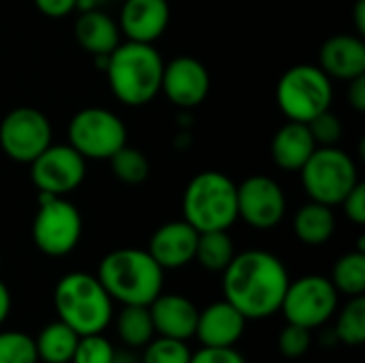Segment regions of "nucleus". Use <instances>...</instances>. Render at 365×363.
<instances>
[{
    "label": "nucleus",
    "instance_id": "nucleus-1",
    "mask_svg": "<svg viewBox=\"0 0 365 363\" xmlns=\"http://www.w3.org/2000/svg\"><path fill=\"white\" fill-rule=\"evenodd\" d=\"M291 278L287 265L267 250L235 252L222 272V295L246 321L269 319L280 312Z\"/></svg>",
    "mask_w": 365,
    "mask_h": 363
},
{
    "label": "nucleus",
    "instance_id": "nucleus-2",
    "mask_svg": "<svg viewBox=\"0 0 365 363\" xmlns=\"http://www.w3.org/2000/svg\"><path fill=\"white\" fill-rule=\"evenodd\" d=\"M96 278L113 302L150 306L165 287V270L141 248H118L103 257Z\"/></svg>",
    "mask_w": 365,
    "mask_h": 363
},
{
    "label": "nucleus",
    "instance_id": "nucleus-3",
    "mask_svg": "<svg viewBox=\"0 0 365 363\" xmlns=\"http://www.w3.org/2000/svg\"><path fill=\"white\" fill-rule=\"evenodd\" d=\"M163 68L165 62L152 43L126 39V43H120L109 53L105 75L113 96L120 103L141 107L158 96Z\"/></svg>",
    "mask_w": 365,
    "mask_h": 363
},
{
    "label": "nucleus",
    "instance_id": "nucleus-4",
    "mask_svg": "<svg viewBox=\"0 0 365 363\" xmlns=\"http://www.w3.org/2000/svg\"><path fill=\"white\" fill-rule=\"evenodd\" d=\"M53 308L58 319L79 336L103 334L113 319V300L101 280L88 272H71L58 280Z\"/></svg>",
    "mask_w": 365,
    "mask_h": 363
},
{
    "label": "nucleus",
    "instance_id": "nucleus-5",
    "mask_svg": "<svg viewBox=\"0 0 365 363\" xmlns=\"http://www.w3.org/2000/svg\"><path fill=\"white\" fill-rule=\"evenodd\" d=\"M182 212L199 233L229 231L237 220V184L220 171H201L184 190Z\"/></svg>",
    "mask_w": 365,
    "mask_h": 363
},
{
    "label": "nucleus",
    "instance_id": "nucleus-6",
    "mask_svg": "<svg viewBox=\"0 0 365 363\" xmlns=\"http://www.w3.org/2000/svg\"><path fill=\"white\" fill-rule=\"evenodd\" d=\"M331 77L317 64H295L282 73L276 86V103L280 111L293 120L308 124L312 118L331 107Z\"/></svg>",
    "mask_w": 365,
    "mask_h": 363
},
{
    "label": "nucleus",
    "instance_id": "nucleus-7",
    "mask_svg": "<svg viewBox=\"0 0 365 363\" xmlns=\"http://www.w3.org/2000/svg\"><path fill=\"white\" fill-rule=\"evenodd\" d=\"M299 173L310 201L329 208L340 205L359 182L355 160L338 145H319Z\"/></svg>",
    "mask_w": 365,
    "mask_h": 363
},
{
    "label": "nucleus",
    "instance_id": "nucleus-8",
    "mask_svg": "<svg viewBox=\"0 0 365 363\" xmlns=\"http://www.w3.org/2000/svg\"><path fill=\"white\" fill-rule=\"evenodd\" d=\"M83 233L79 210L64 197L38 193V210L32 220V242L47 257L71 255Z\"/></svg>",
    "mask_w": 365,
    "mask_h": 363
},
{
    "label": "nucleus",
    "instance_id": "nucleus-9",
    "mask_svg": "<svg viewBox=\"0 0 365 363\" xmlns=\"http://www.w3.org/2000/svg\"><path fill=\"white\" fill-rule=\"evenodd\" d=\"M66 137L68 145L86 160H109L126 145L128 131L118 113L105 107H86L71 118Z\"/></svg>",
    "mask_w": 365,
    "mask_h": 363
},
{
    "label": "nucleus",
    "instance_id": "nucleus-10",
    "mask_svg": "<svg viewBox=\"0 0 365 363\" xmlns=\"http://www.w3.org/2000/svg\"><path fill=\"white\" fill-rule=\"evenodd\" d=\"M338 304L340 293L336 291L331 280L319 274H308L289 282L280 312L284 315L287 323L312 332L329 323V319L338 310Z\"/></svg>",
    "mask_w": 365,
    "mask_h": 363
},
{
    "label": "nucleus",
    "instance_id": "nucleus-11",
    "mask_svg": "<svg viewBox=\"0 0 365 363\" xmlns=\"http://www.w3.org/2000/svg\"><path fill=\"white\" fill-rule=\"evenodd\" d=\"M51 122L34 107H15L0 122V150L15 163L30 165L51 143Z\"/></svg>",
    "mask_w": 365,
    "mask_h": 363
},
{
    "label": "nucleus",
    "instance_id": "nucleus-12",
    "mask_svg": "<svg viewBox=\"0 0 365 363\" xmlns=\"http://www.w3.org/2000/svg\"><path fill=\"white\" fill-rule=\"evenodd\" d=\"M86 158L68 143H49L32 163L30 178L38 193L66 197L86 178Z\"/></svg>",
    "mask_w": 365,
    "mask_h": 363
},
{
    "label": "nucleus",
    "instance_id": "nucleus-13",
    "mask_svg": "<svg viewBox=\"0 0 365 363\" xmlns=\"http://www.w3.org/2000/svg\"><path fill=\"white\" fill-rule=\"evenodd\" d=\"M287 214V195L282 186L267 175H250L237 184V218L259 231H269Z\"/></svg>",
    "mask_w": 365,
    "mask_h": 363
},
{
    "label": "nucleus",
    "instance_id": "nucleus-14",
    "mask_svg": "<svg viewBox=\"0 0 365 363\" xmlns=\"http://www.w3.org/2000/svg\"><path fill=\"white\" fill-rule=\"evenodd\" d=\"M210 73L205 64L192 56H178L163 68L160 92L180 109L199 107L210 94Z\"/></svg>",
    "mask_w": 365,
    "mask_h": 363
},
{
    "label": "nucleus",
    "instance_id": "nucleus-15",
    "mask_svg": "<svg viewBox=\"0 0 365 363\" xmlns=\"http://www.w3.org/2000/svg\"><path fill=\"white\" fill-rule=\"evenodd\" d=\"M171 19V6L167 0H124L118 17L120 32L128 41L156 43Z\"/></svg>",
    "mask_w": 365,
    "mask_h": 363
},
{
    "label": "nucleus",
    "instance_id": "nucleus-16",
    "mask_svg": "<svg viewBox=\"0 0 365 363\" xmlns=\"http://www.w3.org/2000/svg\"><path fill=\"white\" fill-rule=\"evenodd\" d=\"M197 240L199 231L184 218L171 220L152 233L148 252L163 270H180L195 261Z\"/></svg>",
    "mask_w": 365,
    "mask_h": 363
},
{
    "label": "nucleus",
    "instance_id": "nucleus-17",
    "mask_svg": "<svg viewBox=\"0 0 365 363\" xmlns=\"http://www.w3.org/2000/svg\"><path fill=\"white\" fill-rule=\"evenodd\" d=\"M246 323H248L246 317L227 300H222L199 310L195 336L199 338L201 347L227 349V347H235L242 340L246 332Z\"/></svg>",
    "mask_w": 365,
    "mask_h": 363
},
{
    "label": "nucleus",
    "instance_id": "nucleus-18",
    "mask_svg": "<svg viewBox=\"0 0 365 363\" xmlns=\"http://www.w3.org/2000/svg\"><path fill=\"white\" fill-rule=\"evenodd\" d=\"M148 308L156 336L184 340V342L195 338L199 308L195 306L192 300L178 293H160Z\"/></svg>",
    "mask_w": 365,
    "mask_h": 363
},
{
    "label": "nucleus",
    "instance_id": "nucleus-19",
    "mask_svg": "<svg viewBox=\"0 0 365 363\" xmlns=\"http://www.w3.org/2000/svg\"><path fill=\"white\" fill-rule=\"evenodd\" d=\"M319 66L331 77L351 81L365 75V43L359 34H334L329 36L319 56Z\"/></svg>",
    "mask_w": 365,
    "mask_h": 363
},
{
    "label": "nucleus",
    "instance_id": "nucleus-20",
    "mask_svg": "<svg viewBox=\"0 0 365 363\" xmlns=\"http://www.w3.org/2000/svg\"><path fill=\"white\" fill-rule=\"evenodd\" d=\"M73 32L79 47L88 51L92 58L109 56L120 45V36H122L118 21L105 11H101L98 6L90 11H79Z\"/></svg>",
    "mask_w": 365,
    "mask_h": 363
},
{
    "label": "nucleus",
    "instance_id": "nucleus-21",
    "mask_svg": "<svg viewBox=\"0 0 365 363\" xmlns=\"http://www.w3.org/2000/svg\"><path fill=\"white\" fill-rule=\"evenodd\" d=\"M317 148L308 124L289 120L272 139V158L284 171H299Z\"/></svg>",
    "mask_w": 365,
    "mask_h": 363
},
{
    "label": "nucleus",
    "instance_id": "nucleus-22",
    "mask_svg": "<svg viewBox=\"0 0 365 363\" xmlns=\"http://www.w3.org/2000/svg\"><path fill=\"white\" fill-rule=\"evenodd\" d=\"M293 231L306 246H323L336 233V214L329 205L308 201L293 218Z\"/></svg>",
    "mask_w": 365,
    "mask_h": 363
},
{
    "label": "nucleus",
    "instance_id": "nucleus-23",
    "mask_svg": "<svg viewBox=\"0 0 365 363\" xmlns=\"http://www.w3.org/2000/svg\"><path fill=\"white\" fill-rule=\"evenodd\" d=\"M77 340H79V334L75 329H71L66 323H62L60 319L45 325L34 338L38 362L71 363Z\"/></svg>",
    "mask_w": 365,
    "mask_h": 363
},
{
    "label": "nucleus",
    "instance_id": "nucleus-24",
    "mask_svg": "<svg viewBox=\"0 0 365 363\" xmlns=\"http://www.w3.org/2000/svg\"><path fill=\"white\" fill-rule=\"evenodd\" d=\"M233 257H235V246H233V240L227 231H203V233H199L195 261L205 272L222 274Z\"/></svg>",
    "mask_w": 365,
    "mask_h": 363
},
{
    "label": "nucleus",
    "instance_id": "nucleus-25",
    "mask_svg": "<svg viewBox=\"0 0 365 363\" xmlns=\"http://www.w3.org/2000/svg\"><path fill=\"white\" fill-rule=\"evenodd\" d=\"M115 332H118V338L128 349H143L156 336L150 308L148 306H122L115 319Z\"/></svg>",
    "mask_w": 365,
    "mask_h": 363
},
{
    "label": "nucleus",
    "instance_id": "nucleus-26",
    "mask_svg": "<svg viewBox=\"0 0 365 363\" xmlns=\"http://www.w3.org/2000/svg\"><path fill=\"white\" fill-rule=\"evenodd\" d=\"M331 285L340 295H365V252L361 248L342 255L331 272Z\"/></svg>",
    "mask_w": 365,
    "mask_h": 363
},
{
    "label": "nucleus",
    "instance_id": "nucleus-27",
    "mask_svg": "<svg viewBox=\"0 0 365 363\" xmlns=\"http://www.w3.org/2000/svg\"><path fill=\"white\" fill-rule=\"evenodd\" d=\"M334 336L349 347H361L365 342V295L349 297V304L340 310Z\"/></svg>",
    "mask_w": 365,
    "mask_h": 363
},
{
    "label": "nucleus",
    "instance_id": "nucleus-28",
    "mask_svg": "<svg viewBox=\"0 0 365 363\" xmlns=\"http://www.w3.org/2000/svg\"><path fill=\"white\" fill-rule=\"evenodd\" d=\"M109 163H111L113 175L120 182H124V184H141L150 175V160H148V156L141 150L130 148V145H122L109 158Z\"/></svg>",
    "mask_w": 365,
    "mask_h": 363
},
{
    "label": "nucleus",
    "instance_id": "nucleus-29",
    "mask_svg": "<svg viewBox=\"0 0 365 363\" xmlns=\"http://www.w3.org/2000/svg\"><path fill=\"white\" fill-rule=\"evenodd\" d=\"M190 349L184 340H173L165 336H154L145 347L141 363H190Z\"/></svg>",
    "mask_w": 365,
    "mask_h": 363
},
{
    "label": "nucleus",
    "instance_id": "nucleus-30",
    "mask_svg": "<svg viewBox=\"0 0 365 363\" xmlns=\"http://www.w3.org/2000/svg\"><path fill=\"white\" fill-rule=\"evenodd\" d=\"M0 363H38L34 338L15 329L0 332Z\"/></svg>",
    "mask_w": 365,
    "mask_h": 363
},
{
    "label": "nucleus",
    "instance_id": "nucleus-31",
    "mask_svg": "<svg viewBox=\"0 0 365 363\" xmlns=\"http://www.w3.org/2000/svg\"><path fill=\"white\" fill-rule=\"evenodd\" d=\"M115 347L103 334L79 336L71 363H111Z\"/></svg>",
    "mask_w": 365,
    "mask_h": 363
},
{
    "label": "nucleus",
    "instance_id": "nucleus-32",
    "mask_svg": "<svg viewBox=\"0 0 365 363\" xmlns=\"http://www.w3.org/2000/svg\"><path fill=\"white\" fill-rule=\"evenodd\" d=\"M312 347V332L293 323H287V327L278 334V351L287 359H299L304 357Z\"/></svg>",
    "mask_w": 365,
    "mask_h": 363
},
{
    "label": "nucleus",
    "instance_id": "nucleus-33",
    "mask_svg": "<svg viewBox=\"0 0 365 363\" xmlns=\"http://www.w3.org/2000/svg\"><path fill=\"white\" fill-rule=\"evenodd\" d=\"M308 128L317 145H338V141L342 139V122L336 113H331V109H325L323 113L312 118L308 122Z\"/></svg>",
    "mask_w": 365,
    "mask_h": 363
},
{
    "label": "nucleus",
    "instance_id": "nucleus-34",
    "mask_svg": "<svg viewBox=\"0 0 365 363\" xmlns=\"http://www.w3.org/2000/svg\"><path fill=\"white\" fill-rule=\"evenodd\" d=\"M190 363H248L246 357L235 349H214V347H201L197 353L190 355Z\"/></svg>",
    "mask_w": 365,
    "mask_h": 363
},
{
    "label": "nucleus",
    "instance_id": "nucleus-35",
    "mask_svg": "<svg viewBox=\"0 0 365 363\" xmlns=\"http://www.w3.org/2000/svg\"><path fill=\"white\" fill-rule=\"evenodd\" d=\"M342 210L349 216V220H353L355 225H365V184L357 182L355 188L342 199Z\"/></svg>",
    "mask_w": 365,
    "mask_h": 363
},
{
    "label": "nucleus",
    "instance_id": "nucleus-36",
    "mask_svg": "<svg viewBox=\"0 0 365 363\" xmlns=\"http://www.w3.org/2000/svg\"><path fill=\"white\" fill-rule=\"evenodd\" d=\"M32 2L43 15L53 17V19L66 17L73 11H77V0H32Z\"/></svg>",
    "mask_w": 365,
    "mask_h": 363
},
{
    "label": "nucleus",
    "instance_id": "nucleus-37",
    "mask_svg": "<svg viewBox=\"0 0 365 363\" xmlns=\"http://www.w3.org/2000/svg\"><path fill=\"white\" fill-rule=\"evenodd\" d=\"M349 83H351V88H349V103L353 105L355 111H365V75L351 79Z\"/></svg>",
    "mask_w": 365,
    "mask_h": 363
},
{
    "label": "nucleus",
    "instance_id": "nucleus-38",
    "mask_svg": "<svg viewBox=\"0 0 365 363\" xmlns=\"http://www.w3.org/2000/svg\"><path fill=\"white\" fill-rule=\"evenodd\" d=\"M11 306H13L11 291H9V287L0 280V325L9 319V315H11Z\"/></svg>",
    "mask_w": 365,
    "mask_h": 363
},
{
    "label": "nucleus",
    "instance_id": "nucleus-39",
    "mask_svg": "<svg viewBox=\"0 0 365 363\" xmlns=\"http://www.w3.org/2000/svg\"><path fill=\"white\" fill-rule=\"evenodd\" d=\"M355 26H357V34H365V0H357L355 4Z\"/></svg>",
    "mask_w": 365,
    "mask_h": 363
},
{
    "label": "nucleus",
    "instance_id": "nucleus-40",
    "mask_svg": "<svg viewBox=\"0 0 365 363\" xmlns=\"http://www.w3.org/2000/svg\"><path fill=\"white\" fill-rule=\"evenodd\" d=\"M111 363H141L133 353H126V351H118L115 349V355H113V359Z\"/></svg>",
    "mask_w": 365,
    "mask_h": 363
},
{
    "label": "nucleus",
    "instance_id": "nucleus-41",
    "mask_svg": "<svg viewBox=\"0 0 365 363\" xmlns=\"http://www.w3.org/2000/svg\"><path fill=\"white\" fill-rule=\"evenodd\" d=\"M101 2H105V0H77V11H90V9H96Z\"/></svg>",
    "mask_w": 365,
    "mask_h": 363
}]
</instances>
